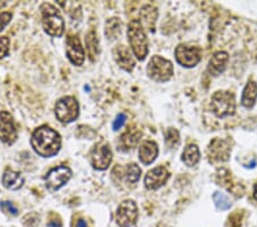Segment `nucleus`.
Returning a JSON list of instances; mask_svg holds the SVG:
<instances>
[{
  "mask_svg": "<svg viewBox=\"0 0 257 227\" xmlns=\"http://www.w3.org/2000/svg\"><path fill=\"white\" fill-rule=\"evenodd\" d=\"M148 76L158 83H165L172 80L174 75V65L169 60L160 55H155L149 61L147 67Z\"/></svg>",
  "mask_w": 257,
  "mask_h": 227,
  "instance_id": "39448f33",
  "label": "nucleus"
},
{
  "mask_svg": "<svg viewBox=\"0 0 257 227\" xmlns=\"http://www.w3.org/2000/svg\"><path fill=\"white\" fill-rule=\"evenodd\" d=\"M10 39L8 37H0V59L5 57L10 53Z\"/></svg>",
  "mask_w": 257,
  "mask_h": 227,
  "instance_id": "c756f323",
  "label": "nucleus"
},
{
  "mask_svg": "<svg viewBox=\"0 0 257 227\" xmlns=\"http://www.w3.org/2000/svg\"><path fill=\"white\" fill-rule=\"evenodd\" d=\"M71 177V169L65 167V165H59V167L52 168L46 173V176L44 177V179L47 188L51 189V191H59L61 187H63L65 184L69 183Z\"/></svg>",
  "mask_w": 257,
  "mask_h": 227,
  "instance_id": "6e6552de",
  "label": "nucleus"
},
{
  "mask_svg": "<svg viewBox=\"0 0 257 227\" xmlns=\"http://www.w3.org/2000/svg\"><path fill=\"white\" fill-rule=\"evenodd\" d=\"M210 108L215 116L224 118L232 116L235 111V98L230 91H217L211 96Z\"/></svg>",
  "mask_w": 257,
  "mask_h": 227,
  "instance_id": "20e7f679",
  "label": "nucleus"
},
{
  "mask_svg": "<svg viewBox=\"0 0 257 227\" xmlns=\"http://www.w3.org/2000/svg\"><path fill=\"white\" fill-rule=\"evenodd\" d=\"M112 162V152L109 144L99 141L90 150V163L96 170H106Z\"/></svg>",
  "mask_w": 257,
  "mask_h": 227,
  "instance_id": "9d476101",
  "label": "nucleus"
},
{
  "mask_svg": "<svg viewBox=\"0 0 257 227\" xmlns=\"http://www.w3.org/2000/svg\"><path fill=\"white\" fill-rule=\"evenodd\" d=\"M139 217L138 205L133 200H123L115 212V221L120 227H132Z\"/></svg>",
  "mask_w": 257,
  "mask_h": 227,
  "instance_id": "1a4fd4ad",
  "label": "nucleus"
},
{
  "mask_svg": "<svg viewBox=\"0 0 257 227\" xmlns=\"http://www.w3.org/2000/svg\"><path fill=\"white\" fill-rule=\"evenodd\" d=\"M182 161H183L186 167L190 168L198 164L199 161H200V152H199V148L196 143H189L184 148L183 153H182Z\"/></svg>",
  "mask_w": 257,
  "mask_h": 227,
  "instance_id": "4be33fe9",
  "label": "nucleus"
},
{
  "mask_svg": "<svg viewBox=\"0 0 257 227\" xmlns=\"http://www.w3.org/2000/svg\"><path fill=\"white\" fill-rule=\"evenodd\" d=\"M121 22L118 18H111L105 23V36L109 40H114L121 34Z\"/></svg>",
  "mask_w": 257,
  "mask_h": 227,
  "instance_id": "b1692460",
  "label": "nucleus"
},
{
  "mask_svg": "<svg viewBox=\"0 0 257 227\" xmlns=\"http://www.w3.org/2000/svg\"><path fill=\"white\" fill-rule=\"evenodd\" d=\"M158 154H159L158 144H157L155 141L148 140V141H144L140 146L139 158L141 160V162L145 165L152 164L155 162Z\"/></svg>",
  "mask_w": 257,
  "mask_h": 227,
  "instance_id": "f3484780",
  "label": "nucleus"
},
{
  "mask_svg": "<svg viewBox=\"0 0 257 227\" xmlns=\"http://www.w3.org/2000/svg\"><path fill=\"white\" fill-rule=\"evenodd\" d=\"M142 137V132L136 126H130L127 131L119 138V149L123 152H130L138 146Z\"/></svg>",
  "mask_w": 257,
  "mask_h": 227,
  "instance_id": "dca6fc26",
  "label": "nucleus"
},
{
  "mask_svg": "<svg viewBox=\"0 0 257 227\" xmlns=\"http://www.w3.org/2000/svg\"><path fill=\"white\" fill-rule=\"evenodd\" d=\"M49 227H62V222L60 220H51L48 222Z\"/></svg>",
  "mask_w": 257,
  "mask_h": 227,
  "instance_id": "473e14b6",
  "label": "nucleus"
},
{
  "mask_svg": "<svg viewBox=\"0 0 257 227\" xmlns=\"http://www.w3.org/2000/svg\"><path fill=\"white\" fill-rule=\"evenodd\" d=\"M175 57L178 64L185 68H192L201 61L202 51L199 46L180 44L175 49Z\"/></svg>",
  "mask_w": 257,
  "mask_h": 227,
  "instance_id": "0eeeda50",
  "label": "nucleus"
},
{
  "mask_svg": "<svg viewBox=\"0 0 257 227\" xmlns=\"http://www.w3.org/2000/svg\"><path fill=\"white\" fill-rule=\"evenodd\" d=\"M213 201L216 208L218 210H227L231 208V200L230 197L226 195L224 193L221 192H215L213 195Z\"/></svg>",
  "mask_w": 257,
  "mask_h": 227,
  "instance_id": "bb28decb",
  "label": "nucleus"
},
{
  "mask_svg": "<svg viewBox=\"0 0 257 227\" xmlns=\"http://www.w3.org/2000/svg\"><path fill=\"white\" fill-rule=\"evenodd\" d=\"M0 209H2V211L4 213L10 214V216H18L19 213L18 208L10 201H3L2 203H0Z\"/></svg>",
  "mask_w": 257,
  "mask_h": 227,
  "instance_id": "c85d7f7f",
  "label": "nucleus"
},
{
  "mask_svg": "<svg viewBox=\"0 0 257 227\" xmlns=\"http://www.w3.org/2000/svg\"><path fill=\"white\" fill-rule=\"evenodd\" d=\"M127 37L136 59L143 61L149 53V43L144 28L140 20L131 21L127 29Z\"/></svg>",
  "mask_w": 257,
  "mask_h": 227,
  "instance_id": "f03ea898",
  "label": "nucleus"
},
{
  "mask_svg": "<svg viewBox=\"0 0 257 227\" xmlns=\"http://www.w3.org/2000/svg\"><path fill=\"white\" fill-rule=\"evenodd\" d=\"M256 100H257V84L254 81H249L243 89L241 105L244 107V108H252V107L255 106Z\"/></svg>",
  "mask_w": 257,
  "mask_h": 227,
  "instance_id": "412c9836",
  "label": "nucleus"
},
{
  "mask_svg": "<svg viewBox=\"0 0 257 227\" xmlns=\"http://www.w3.org/2000/svg\"><path fill=\"white\" fill-rule=\"evenodd\" d=\"M65 51L69 61L74 65H81L85 61V51L78 36H68L65 41Z\"/></svg>",
  "mask_w": 257,
  "mask_h": 227,
  "instance_id": "ddd939ff",
  "label": "nucleus"
},
{
  "mask_svg": "<svg viewBox=\"0 0 257 227\" xmlns=\"http://www.w3.org/2000/svg\"><path fill=\"white\" fill-rule=\"evenodd\" d=\"M125 121H126V115L125 114H119L112 123V129L114 131H118L119 129H121L123 124H125Z\"/></svg>",
  "mask_w": 257,
  "mask_h": 227,
  "instance_id": "2f4dec72",
  "label": "nucleus"
},
{
  "mask_svg": "<svg viewBox=\"0 0 257 227\" xmlns=\"http://www.w3.org/2000/svg\"><path fill=\"white\" fill-rule=\"evenodd\" d=\"M12 18H13V15L10 12H3V13H0V31H3L6 28L7 24L11 22Z\"/></svg>",
  "mask_w": 257,
  "mask_h": 227,
  "instance_id": "7c9ffc66",
  "label": "nucleus"
},
{
  "mask_svg": "<svg viewBox=\"0 0 257 227\" xmlns=\"http://www.w3.org/2000/svg\"><path fill=\"white\" fill-rule=\"evenodd\" d=\"M254 197H255V200H257V183L254 186Z\"/></svg>",
  "mask_w": 257,
  "mask_h": 227,
  "instance_id": "f704fd0d",
  "label": "nucleus"
},
{
  "mask_svg": "<svg viewBox=\"0 0 257 227\" xmlns=\"http://www.w3.org/2000/svg\"><path fill=\"white\" fill-rule=\"evenodd\" d=\"M31 146L41 158H52L60 152L62 146L61 135L47 125H43L33 131Z\"/></svg>",
  "mask_w": 257,
  "mask_h": 227,
  "instance_id": "f257e3e1",
  "label": "nucleus"
},
{
  "mask_svg": "<svg viewBox=\"0 0 257 227\" xmlns=\"http://www.w3.org/2000/svg\"><path fill=\"white\" fill-rule=\"evenodd\" d=\"M112 54L120 68L126 70V71H132L134 69L135 60L132 55L130 48L126 47L125 45H118L117 47H114Z\"/></svg>",
  "mask_w": 257,
  "mask_h": 227,
  "instance_id": "2eb2a0df",
  "label": "nucleus"
},
{
  "mask_svg": "<svg viewBox=\"0 0 257 227\" xmlns=\"http://www.w3.org/2000/svg\"><path fill=\"white\" fill-rule=\"evenodd\" d=\"M43 16V28L46 34L53 37H61L64 32V20L60 11L52 4L44 3L40 6Z\"/></svg>",
  "mask_w": 257,
  "mask_h": 227,
  "instance_id": "7ed1b4c3",
  "label": "nucleus"
},
{
  "mask_svg": "<svg viewBox=\"0 0 257 227\" xmlns=\"http://www.w3.org/2000/svg\"><path fill=\"white\" fill-rule=\"evenodd\" d=\"M125 172H126V179H127L128 183L135 184L140 180V177H141V173H142V170H141V168L139 167L138 164L131 163L126 167Z\"/></svg>",
  "mask_w": 257,
  "mask_h": 227,
  "instance_id": "a878e982",
  "label": "nucleus"
},
{
  "mask_svg": "<svg viewBox=\"0 0 257 227\" xmlns=\"http://www.w3.org/2000/svg\"><path fill=\"white\" fill-rule=\"evenodd\" d=\"M229 61V54L226 52L219 51L214 53L208 63V71L210 75L219 76L226 68V63Z\"/></svg>",
  "mask_w": 257,
  "mask_h": 227,
  "instance_id": "a211bd4d",
  "label": "nucleus"
},
{
  "mask_svg": "<svg viewBox=\"0 0 257 227\" xmlns=\"http://www.w3.org/2000/svg\"><path fill=\"white\" fill-rule=\"evenodd\" d=\"M16 138H18V131L13 116L7 111H0V140L12 144L16 141Z\"/></svg>",
  "mask_w": 257,
  "mask_h": 227,
  "instance_id": "f8f14e48",
  "label": "nucleus"
},
{
  "mask_svg": "<svg viewBox=\"0 0 257 227\" xmlns=\"http://www.w3.org/2000/svg\"><path fill=\"white\" fill-rule=\"evenodd\" d=\"M207 154H208V160L210 163H224L230 159L231 147L229 142L225 141V140L215 138L210 141Z\"/></svg>",
  "mask_w": 257,
  "mask_h": 227,
  "instance_id": "9b49d317",
  "label": "nucleus"
},
{
  "mask_svg": "<svg viewBox=\"0 0 257 227\" xmlns=\"http://www.w3.org/2000/svg\"><path fill=\"white\" fill-rule=\"evenodd\" d=\"M76 227H88V225L84 219H79L76 222Z\"/></svg>",
  "mask_w": 257,
  "mask_h": 227,
  "instance_id": "72a5a7b5",
  "label": "nucleus"
},
{
  "mask_svg": "<svg viewBox=\"0 0 257 227\" xmlns=\"http://www.w3.org/2000/svg\"><path fill=\"white\" fill-rule=\"evenodd\" d=\"M2 183L5 188L11 189V191H18L24 185V177L21 172L6 170L4 172Z\"/></svg>",
  "mask_w": 257,
  "mask_h": 227,
  "instance_id": "aec40b11",
  "label": "nucleus"
},
{
  "mask_svg": "<svg viewBox=\"0 0 257 227\" xmlns=\"http://www.w3.org/2000/svg\"><path fill=\"white\" fill-rule=\"evenodd\" d=\"M242 217H243V212L241 210H240V211L237 210V211H234L229 218H227L225 227H241Z\"/></svg>",
  "mask_w": 257,
  "mask_h": 227,
  "instance_id": "cd10ccee",
  "label": "nucleus"
},
{
  "mask_svg": "<svg viewBox=\"0 0 257 227\" xmlns=\"http://www.w3.org/2000/svg\"><path fill=\"white\" fill-rule=\"evenodd\" d=\"M169 177H171V173L165 167L155 168L147 173L144 179V185L150 191H155V189L163 187L168 181Z\"/></svg>",
  "mask_w": 257,
  "mask_h": 227,
  "instance_id": "4468645a",
  "label": "nucleus"
},
{
  "mask_svg": "<svg viewBox=\"0 0 257 227\" xmlns=\"http://www.w3.org/2000/svg\"><path fill=\"white\" fill-rule=\"evenodd\" d=\"M181 139H180V133L175 129H168L165 133V143L169 149H176V148L180 146Z\"/></svg>",
  "mask_w": 257,
  "mask_h": 227,
  "instance_id": "393cba45",
  "label": "nucleus"
},
{
  "mask_svg": "<svg viewBox=\"0 0 257 227\" xmlns=\"http://www.w3.org/2000/svg\"><path fill=\"white\" fill-rule=\"evenodd\" d=\"M140 22L142 23L143 28H148L151 32L155 31L156 22L158 19V11L152 5H145L141 8L140 12Z\"/></svg>",
  "mask_w": 257,
  "mask_h": 227,
  "instance_id": "6ab92c4d",
  "label": "nucleus"
},
{
  "mask_svg": "<svg viewBox=\"0 0 257 227\" xmlns=\"http://www.w3.org/2000/svg\"><path fill=\"white\" fill-rule=\"evenodd\" d=\"M56 118L61 123H71L79 116V103L73 97H63L55 105Z\"/></svg>",
  "mask_w": 257,
  "mask_h": 227,
  "instance_id": "423d86ee",
  "label": "nucleus"
},
{
  "mask_svg": "<svg viewBox=\"0 0 257 227\" xmlns=\"http://www.w3.org/2000/svg\"><path fill=\"white\" fill-rule=\"evenodd\" d=\"M86 48H87V53H88L89 60L96 61L101 49H99V43H98L96 32L94 30L89 31L86 36Z\"/></svg>",
  "mask_w": 257,
  "mask_h": 227,
  "instance_id": "5701e85b",
  "label": "nucleus"
}]
</instances>
